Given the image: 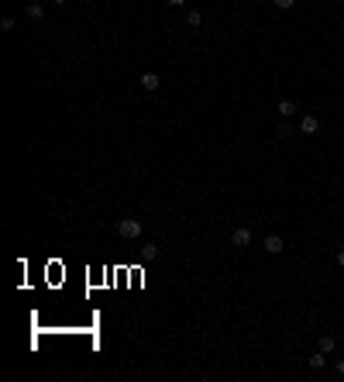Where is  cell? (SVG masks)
Returning <instances> with one entry per match:
<instances>
[{
    "label": "cell",
    "instance_id": "6da1fadb",
    "mask_svg": "<svg viewBox=\"0 0 344 382\" xmlns=\"http://www.w3.org/2000/svg\"><path fill=\"white\" fill-rule=\"evenodd\" d=\"M141 231H145V224H141V221H131V217L117 221V234H121V238H128V241L141 238Z\"/></svg>",
    "mask_w": 344,
    "mask_h": 382
},
{
    "label": "cell",
    "instance_id": "7a4b0ae2",
    "mask_svg": "<svg viewBox=\"0 0 344 382\" xmlns=\"http://www.w3.org/2000/svg\"><path fill=\"white\" fill-rule=\"evenodd\" d=\"M231 245H234V248H248L251 245V228H234L231 231Z\"/></svg>",
    "mask_w": 344,
    "mask_h": 382
},
{
    "label": "cell",
    "instance_id": "3957f363",
    "mask_svg": "<svg viewBox=\"0 0 344 382\" xmlns=\"http://www.w3.org/2000/svg\"><path fill=\"white\" fill-rule=\"evenodd\" d=\"M300 131H303V134H317V131H320V121H317L313 114H303V117H300Z\"/></svg>",
    "mask_w": 344,
    "mask_h": 382
},
{
    "label": "cell",
    "instance_id": "277c9868",
    "mask_svg": "<svg viewBox=\"0 0 344 382\" xmlns=\"http://www.w3.org/2000/svg\"><path fill=\"white\" fill-rule=\"evenodd\" d=\"M282 248H286V241H282L279 234H265V251L268 255H279Z\"/></svg>",
    "mask_w": 344,
    "mask_h": 382
},
{
    "label": "cell",
    "instance_id": "5b68a950",
    "mask_svg": "<svg viewBox=\"0 0 344 382\" xmlns=\"http://www.w3.org/2000/svg\"><path fill=\"white\" fill-rule=\"evenodd\" d=\"M158 83H162V79H158V73H141V90L155 93V90H158Z\"/></svg>",
    "mask_w": 344,
    "mask_h": 382
},
{
    "label": "cell",
    "instance_id": "8992f818",
    "mask_svg": "<svg viewBox=\"0 0 344 382\" xmlns=\"http://www.w3.org/2000/svg\"><path fill=\"white\" fill-rule=\"evenodd\" d=\"M275 111H279L282 117H293V114H296V103H293V100H279V103H275Z\"/></svg>",
    "mask_w": 344,
    "mask_h": 382
},
{
    "label": "cell",
    "instance_id": "52a82bcc",
    "mask_svg": "<svg viewBox=\"0 0 344 382\" xmlns=\"http://www.w3.org/2000/svg\"><path fill=\"white\" fill-rule=\"evenodd\" d=\"M334 338H330V334H324V338H320V341H317V348H320V351H324V355H330V351H334Z\"/></svg>",
    "mask_w": 344,
    "mask_h": 382
},
{
    "label": "cell",
    "instance_id": "ba28073f",
    "mask_svg": "<svg viewBox=\"0 0 344 382\" xmlns=\"http://www.w3.org/2000/svg\"><path fill=\"white\" fill-rule=\"evenodd\" d=\"M306 362H310V368H324V351H320V348H317V351H313V355H310V358H306Z\"/></svg>",
    "mask_w": 344,
    "mask_h": 382
},
{
    "label": "cell",
    "instance_id": "9c48e42d",
    "mask_svg": "<svg viewBox=\"0 0 344 382\" xmlns=\"http://www.w3.org/2000/svg\"><path fill=\"white\" fill-rule=\"evenodd\" d=\"M186 24H190V28H200V24H203V14H200V11H186Z\"/></svg>",
    "mask_w": 344,
    "mask_h": 382
},
{
    "label": "cell",
    "instance_id": "30bf717a",
    "mask_svg": "<svg viewBox=\"0 0 344 382\" xmlns=\"http://www.w3.org/2000/svg\"><path fill=\"white\" fill-rule=\"evenodd\" d=\"M41 14H45L41 4H28V18H31V21H41Z\"/></svg>",
    "mask_w": 344,
    "mask_h": 382
},
{
    "label": "cell",
    "instance_id": "8fae6325",
    "mask_svg": "<svg viewBox=\"0 0 344 382\" xmlns=\"http://www.w3.org/2000/svg\"><path fill=\"white\" fill-rule=\"evenodd\" d=\"M272 4H275L279 11H293V7H296V0H272Z\"/></svg>",
    "mask_w": 344,
    "mask_h": 382
},
{
    "label": "cell",
    "instance_id": "7c38bea8",
    "mask_svg": "<svg viewBox=\"0 0 344 382\" xmlns=\"http://www.w3.org/2000/svg\"><path fill=\"white\" fill-rule=\"evenodd\" d=\"M0 31H14V18H0Z\"/></svg>",
    "mask_w": 344,
    "mask_h": 382
},
{
    "label": "cell",
    "instance_id": "4fadbf2b",
    "mask_svg": "<svg viewBox=\"0 0 344 382\" xmlns=\"http://www.w3.org/2000/svg\"><path fill=\"white\" fill-rule=\"evenodd\" d=\"M279 138H293V124H279Z\"/></svg>",
    "mask_w": 344,
    "mask_h": 382
},
{
    "label": "cell",
    "instance_id": "5bb4252c",
    "mask_svg": "<svg viewBox=\"0 0 344 382\" xmlns=\"http://www.w3.org/2000/svg\"><path fill=\"white\" fill-rule=\"evenodd\" d=\"M165 4H169V7H183L186 0H165Z\"/></svg>",
    "mask_w": 344,
    "mask_h": 382
},
{
    "label": "cell",
    "instance_id": "9a60e30c",
    "mask_svg": "<svg viewBox=\"0 0 344 382\" xmlns=\"http://www.w3.org/2000/svg\"><path fill=\"white\" fill-rule=\"evenodd\" d=\"M337 265H341V268H344V248H341V251H337Z\"/></svg>",
    "mask_w": 344,
    "mask_h": 382
},
{
    "label": "cell",
    "instance_id": "2e32d148",
    "mask_svg": "<svg viewBox=\"0 0 344 382\" xmlns=\"http://www.w3.org/2000/svg\"><path fill=\"white\" fill-rule=\"evenodd\" d=\"M337 375H344V358H341V362H337Z\"/></svg>",
    "mask_w": 344,
    "mask_h": 382
},
{
    "label": "cell",
    "instance_id": "e0dca14e",
    "mask_svg": "<svg viewBox=\"0 0 344 382\" xmlns=\"http://www.w3.org/2000/svg\"><path fill=\"white\" fill-rule=\"evenodd\" d=\"M52 4H59V7H66V4H69V0H52Z\"/></svg>",
    "mask_w": 344,
    "mask_h": 382
},
{
    "label": "cell",
    "instance_id": "ac0fdd59",
    "mask_svg": "<svg viewBox=\"0 0 344 382\" xmlns=\"http://www.w3.org/2000/svg\"><path fill=\"white\" fill-rule=\"evenodd\" d=\"M341 28H344V21H341Z\"/></svg>",
    "mask_w": 344,
    "mask_h": 382
}]
</instances>
